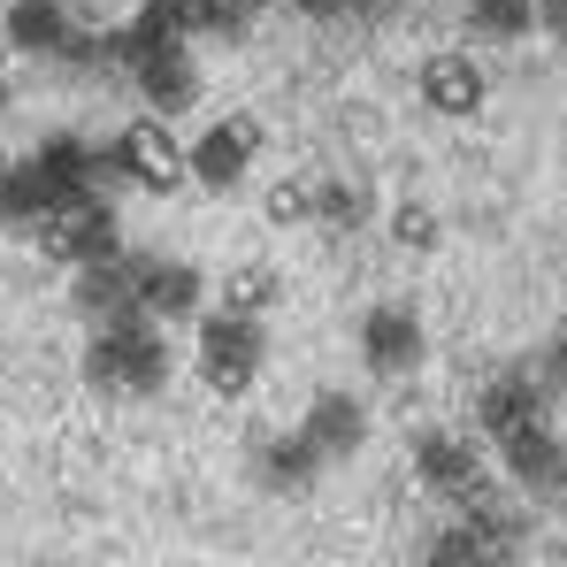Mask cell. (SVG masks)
Returning <instances> with one entry per match:
<instances>
[{
	"label": "cell",
	"mask_w": 567,
	"mask_h": 567,
	"mask_svg": "<svg viewBox=\"0 0 567 567\" xmlns=\"http://www.w3.org/2000/svg\"><path fill=\"white\" fill-rule=\"evenodd\" d=\"M254 154H261V123H254V115H223V123H207V131H199V138L185 146L192 185L215 192V199H230V192L246 185Z\"/></svg>",
	"instance_id": "obj_4"
},
{
	"label": "cell",
	"mask_w": 567,
	"mask_h": 567,
	"mask_svg": "<svg viewBox=\"0 0 567 567\" xmlns=\"http://www.w3.org/2000/svg\"><path fill=\"white\" fill-rule=\"evenodd\" d=\"M131 31V47L146 54V47H169V39H199V0H138V16L123 23Z\"/></svg>",
	"instance_id": "obj_18"
},
{
	"label": "cell",
	"mask_w": 567,
	"mask_h": 567,
	"mask_svg": "<svg viewBox=\"0 0 567 567\" xmlns=\"http://www.w3.org/2000/svg\"><path fill=\"white\" fill-rule=\"evenodd\" d=\"M78 31H85V23H78L70 0H8V8H0L8 54H31V62H62Z\"/></svg>",
	"instance_id": "obj_9"
},
{
	"label": "cell",
	"mask_w": 567,
	"mask_h": 567,
	"mask_svg": "<svg viewBox=\"0 0 567 567\" xmlns=\"http://www.w3.org/2000/svg\"><path fill=\"white\" fill-rule=\"evenodd\" d=\"M483 93H491V78H483V62H468V54H430L422 62V107L430 115L468 123L475 107H483Z\"/></svg>",
	"instance_id": "obj_14"
},
{
	"label": "cell",
	"mask_w": 567,
	"mask_h": 567,
	"mask_svg": "<svg viewBox=\"0 0 567 567\" xmlns=\"http://www.w3.org/2000/svg\"><path fill=\"white\" fill-rule=\"evenodd\" d=\"M107 162H115V177L138 192H177L192 185V162L185 146H177V131L162 123V115H138V123H123L115 138H107Z\"/></svg>",
	"instance_id": "obj_3"
},
{
	"label": "cell",
	"mask_w": 567,
	"mask_h": 567,
	"mask_svg": "<svg viewBox=\"0 0 567 567\" xmlns=\"http://www.w3.org/2000/svg\"><path fill=\"white\" fill-rule=\"evenodd\" d=\"M277 299H284V277L269 261H238V269L223 277V307H230V315H269Z\"/></svg>",
	"instance_id": "obj_19"
},
{
	"label": "cell",
	"mask_w": 567,
	"mask_h": 567,
	"mask_svg": "<svg viewBox=\"0 0 567 567\" xmlns=\"http://www.w3.org/2000/svg\"><path fill=\"white\" fill-rule=\"evenodd\" d=\"M545 383L529 377V369H506V377H491L483 383V406H475V430L498 445V437H514L522 422H545Z\"/></svg>",
	"instance_id": "obj_11"
},
{
	"label": "cell",
	"mask_w": 567,
	"mask_h": 567,
	"mask_svg": "<svg viewBox=\"0 0 567 567\" xmlns=\"http://www.w3.org/2000/svg\"><path fill=\"white\" fill-rule=\"evenodd\" d=\"M138 269V315H154L162 330L169 322H199L207 315V277L192 261H162V254H131Z\"/></svg>",
	"instance_id": "obj_8"
},
{
	"label": "cell",
	"mask_w": 567,
	"mask_h": 567,
	"mask_svg": "<svg viewBox=\"0 0 567 567\" xmlns=\"http://www.w3.org/2000/svg\"><path fill=\"white\" fill-rule=\"evenodd\" d=\"M0 177H8V162H0Z\"/></svg>",
	"instance_id": "obj_29"
},
{
	"label": "cell",
	"mask_w": 567,
	"mask_h": 567,
	"mask_svg": "<svg viewBox=\"0 0 567 567\" xmlns=\"http://www.w3.org/2000/svg\"><path fill=\"white\" fill-rule=\"evenodd\" d=\"M0 8H8V0H0Z\"/></svg>",
	"instance_id": "obj_30"
},
{
	"label": "cell",
	"mask_w": 567,
	"mask_h": 567,
	"mask_svg": "<svg viewBox=\"0 0 567 567\" xmlns=\"http://www.w3.org/2000/svg\"><path fill=\"white\" fill-rule=\"evenodd\" d=\"M261 215H269V223H315V185H307V177H284V185H269V199H261Z\"/></svg>",
	"instance_id": "obj_23"
},
{
	"label": "cell",
	"mask_w": 567,
	"mask_h": 567,
	"mask_svg": "<svg viewBox=\"0 0 567 567\" xmlns=\"http://www.w3.org/2000/svg\"><path fill=\"white\" fill-rule=\"evenodd\" d=\"M85 377L100 391H131V399H146V391H162L169 383V330L154 322V315H131V322H107L85 338Z\"/></svg>",
	"instance_id": "obj_1"
},
{
	"label": "cell",
	"mask_w": 567,
	"mask_h": 567,
	"mask_svg": "<svg viewBox=\"0 0 567 567\" xmlns=\"http://www.w3.org/2000/svg\"><path fill=\"white\" fill-rule=\"evenodd\" d=\"M78 315H85L93 330H107V322H131V315H138V269H131V254L78 269Z\"/></svg>",
	"instance_id": "obj_15"
},
{
	"label": "cell",
	"mask_w": 567,
	"mask_h": 567,
	"mask_svg": "<svg viewBox=\"0 0 567 567\" xmlns=\"http://www.w3.org/2000/svg\"><path fill=\"white\" fill-rule=\"evenodd\" d=\"M261 369H269V322H261V315L207 307V315H199V383H207L215 399H238V391H254Z\"/></svg>",
	"instance_id": "obj_2"
},
{
	"label": "cell",
	"mask_w": 567,
	"mask_h": 567,
	"mask_svg": "<svg viewBox=\"0 0 567 567\" xmlns=\"http://www.w3.org/2000/svg\"><path fill=\"white\" fill-rule=\"evenodd\" d=\"M369 215H377L369 185H353V177H322V185H315V223H330V230H361Z\"/></svg>",
	"instance_id": "obj_20"
},
{
	"label": "cell",
	"mask_w": 567,
	"mask_h": 567,
	"mask_svg": "<svg viewBox=\"0 0 567 567\" xmlns=\"http://www.w3.org/2000/svg\"><path fill=\"white\" fill-rule=\"evenodd\" d=\"M537 383H545V391H560V399H567V330L553 338V346H545V369H537Z\"/></svg>",
	"instance_id": "obj_25"
},
{
	"label": "cell",
	"mask_w": 567,
	"mask_h": 567,
	"mask_svg": "<svg viewBox=\"0 0 567 567\" xmlns=\"http://www.w3.org/2000/svg\"><path fill=\"white\" fill-rule=\"evenodd\" d=\"M537 31H545L553 47H567V0H537Z\"/></svg>",
	"instance_id": "obj_26"
},
{
	"label": "cell",
	"mask_w": 567,
	"mask_h": 567,
	"mask_svg": "<svg viewBox=\"0 0 567 567\" xmlns=\"http://www.w3.org/2000/svg\"><path fill=\"white\" fill-rule=\"evenodd\" d=\"M131 78H138V93H146V107H154L162 123H177L192 100H199V62H192L185 39H169V47H146V54L131 62Z\"/></svg>",
	"instance_id": "obj_10"
},
{
	"label": "cell",
	"mask_w": 567,
	"mask_h": 567,
	"mask_svg": "<svg viewBox=\"0 0 567 567\" xmlns=\"http://www.w3.org/2000/svg\"><path fill=\"white\" fill-rule=\"evenodd\" d=\"M291 8H307V16H338V8H361V0H291Z\"/></svg>",
	"instance_id": "obj_27"
},
{
	"label": "cell",
	"mask_w": 567,
	"mask_h": 567,
	"mask_svg": "<svg viewBox=\"0 0 567 567\" xmlns=\"http://www.w3.org/2000/svg\"><path fill=\"white\" fill-rule=\"evenodd\" d=\"M468 23L483 31V39H529L537 31V0H468Z\"/></svg>",
	"instance_id": "obj_21"
},
{
	"label": "cell",
	"mask_w": 567,
	"mask_h": 567,
	"mask_svg": "<svg viewBox=\"0 0 567 567\" xmlns=\"http://www.w3.org/2000/svg\"><path fill=\"white\" fill-rule=\"evenodd\" d=\"M330 468L315 445H307V430H284V437H261L254 445V483L269 491V498H299V491H315V475Z\"/></svg>",
	"instance_id": "obj_13"
},
{
	"label": "cell",
	"mask_w": 567,
	"mask_h": 567,
	"mask_svg": "<svg viewBox=\"0 0 567 567\" xmlns=\"http://www.w3.org/2000/svg\"><path fill=\"white\" fill-rule=\"evenodd\" d=\"M414 475H422V491H437V498H453L461 514L491 498V475H483V453H475L461 430H422L414 437Z\"/></svg>",
	"instance_id": "obj_6"
},
{
	"label": "cell",
	"mask_w": 567,
	"mask_h": 567,
	"mask_svg": "<svg viewBox=\"0 0 567 567\" xmlns=\"http://www.w3.org/2000/svg\"><path fill=\"white\" fill-rule=\"evenodd\" d=\"M254 8H261V0H199V39H215V31L238 39V31L254 23Z\"/></svg>",
	"instance_id": "obj_24"
},
{
	"label": "cell",
	"mask_w": 567,
	"mask_h": 567,
	"mask_svg": "<svg viewBox=\"0 0 567 567\" xmlns=\"http://www.w3.org/2000/svg\"><path fill=\"white\" fill-rule=\"evenodd\" d=\"M498 461L522 491H567V445L553 437V422H522L514 437H498Z\"/></svg>",
	"instance_id": "obj_12"
},
{
	"label": "cell",
	"mask_w": 567,
	"mask_h": 567,
	"mask_svg": "<svg viewBox=\"0 0 567 567\" xmlns=\"http://www.w3.org/2000/svg\"><path fill=\"white\" fill-rule=\"evenodd\" d=\"M39 254L70 261V269H93V261H115L123 254V223L107 199H78V207H54L39 223Z\"/></svg>",
	"instance_id": "obj_5"
},
{
	"label": "cell",
	"mask_w": 567,
	"mask_h": 567,
	"mask_svg": "<svg viewBox=\"0 0 567 567\" xmlns=\"http://www.w3.org/2000/svg\"><path fill=\"white\" fill-rule=\"evenodd\" d=\"M54 215V185H47V169L23 154V162H8V177H0V223L8 230H39Z\"/></svg>",
	"instance_id": "obj_17"
},
{
	"label": "cell",
	"mask_w": 567,
	"mask_h": 567,
	"mask_svg": "<svg viewBox=\"0 0 567 567\" xmlns=\"http://www.w3.org/2000/svg\"><path fill=\"white\" fill-rule=\"evenodd\" d=\"M0 93H8V39H0Z\"/></svg>",
	"instance_id": "obj_28"
},
{
	"label": "cell",
	"mask_w": 567,
	"mask_h": 567,
	"mask_svg": "<svg viewBox=\"0 0 567 567\" xmlns=\"http://www.w3.org/2000/svg\"><path fill=\"white\" fill-rule=\"evenodd\" d=\"M391 238L414 246V254H430V246H437V207H430V199H399V207H391Z\"/></svg>",
	"instance_id": "obj_22"
},
{
	"label": "cell",
	"mask_w": 567,
	"mask_h": 567,
	"mask_svg": "<svg viewBox=\"0 0 567 567\" xmlns=\"http://www.w3.org/2000/svg\"><path fill=\"white\" fill-rule=\"evenodd\" d=\"M307 445L322 453V461H346V453H361V437H369V406L353 399V391H315V406H307Z\"/></svg>",
	"instance_id": "obj_16"
},
{
	"label": "cell",
	"mask_w": 567,
	"mask_h": 567,
	"mask_svg": "<svg viewBox=\"0 0 567 567\" xmlns=\"http://www.w3.org/2000/svg\"><path fill=\"white\" fill-rule=\"evenodd\" d=\"M422 353H430V338H422V315L406 307V299H377L369 315H361V369L369 377H414L422 369Z\"/></svg>",
	"instance_id": "obj_7"
}]
</instances>
